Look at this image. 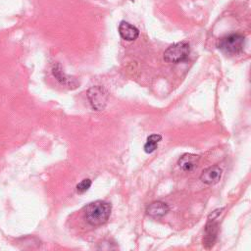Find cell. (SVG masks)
<instances>
[{"mask_svg": "<svg viewBox=\"0 0 251 251\" xmlns=\"http://www.w3.org/2000/svg\"><path fill=\"white\" fill-rule=\"evenodd\" d=\"M91 180L89 179V178H85V179H83V180H81L78 184H76V191H77V193H84L85 191H87L89 188H90V186H91Z\"/></svg>", "mask_w": 251, "mask_h": 251, "instance_id": "cell-12", "label": "cell"}, {"mask_svg": "<svg viewBox=\"0 0 251 251\" xmlns=\"http://www.w3.org/2000/svg\"><path fill=\"white\" fill-rule=\"evenodd\" d=\"M190 46L187 42L181 41L169 46L164 52V60L168 63H180L188 58Z\"/></svg>", "mask_w": 251, "mask_h": 251, "instance_id": "cell-3", "label": "cell"}, {"mask_svg": "<svg viewBox=\"0 0 251 251\" xmlns=\"http://www.w3.org/2000/svg\"><path fill=\"white\" fill-rule=\"evenodd\" d=\"M119 33L121 37L127 41L135 40L139 35V30L134 25H130L127 22L122 21L119 25Z\"/></svg>", "mask_w": 251, "mask_h": 251, "instance_id": "cell-8", "label": "cell"}, {"mask_svg": "<svg viewBox=\"0 0 251 251\" xmlns=\"http://www.w3.org/2000/svg\"><path fill=\"white\" fill-rule=\"evenodd\" d=\"M217 234H218V224L214 221V219H209V222L207 223L206 226H205V234L203 237V246L206 249H210L217 238Z\"/></svg>", "mask_w": 251, "mask_h": 251, "instance_id": "cell-6", "label": "cell"}, {"mask_svg": "<svg viewBox=\"0 0 251 251\" xmlns=\"http://www.w3.org/2000/svg\"><path fill=\"white\" fill-rule=\"evenodd\" d=\"M199 160H200V157L198 155L186 153V154H183L178 159L177 165H178V167L182 171H184V172H191L195 168H197Z\"/></svg>", "mask_w": 251, "mask_h": 251, "instance_id": "cell-7", "label": "cell"}, {"mask_svg": "<svg viewBox=\"0 0 251 251\" xmlns=\"http://www.w3.org/2000/svg\"><path fill=\"white\" fill-rule=\"evenodd\" d=\"M245 37L240 33H230L221 37L217 42V47L224 53L235 55L243 50Z\"/></svg>", "mask_w": 251, "mask_h": 251, "instance_id": "cell-2", "label": "cell"}, {"mask_svg": "<svg viewBox=\"0 0 251 251\" xmlns=\"http://www.w3.org/2000/svg\"><path fill=\"white\" fill-rule=\"evenodd\" d=\"M87 98L94 110L101 111L107 105L108 92L104 87L100 85L92 86L87 91Z\"/></svg>", "mask_w": 251, "mask_h": 251, "instance_id": "cell-4", "label": "cell"}, {"mask_svg": "<svg viewBox=\"0 0 251 251\" xmlns=\"http://www.w3.org/2000/svg\"><path fill=\"white\" fill-rule=\"evenodd\" d=\"M162 140V136L160 134H151L150 136L147 137L146 143L144 144V151L146 153H152L154 152L157 147H158V143Z\"/></svg>", "mask_w": 251, "mask_h": 251, "instance_id": "cell-11", "label": "cell"}, {"mask_svg": "<svg viewBox=\"0 0 251 251\" xmlns=\"http://www.w3.org/2000/svg\"><path fill=\"white\" fill-rule=\"evenodd\" d=\"M170 207L167 203L162 201H155L147 206L146 214L152 218H161L168 214Z\"/></svg>", "mask_w": 251, "mask_h": 251, "instance_id": "cell-9", "label": "cell"}, {"mask_svg": "<svg viewBox=\"0 0 251 251\" xmlns=\"http://www.w3.org/2000/svg\"><path fill=\"white\" fill-rule=\"evenodd\" d=\"M112 205L103 200H96L89 203L83 209V219L91 226L104 225L110 218Z\"/></svg>", "mask_w": 251, "mask_h": 251, "instance_id": "cell-1", "label": "cell"}, {"mask_svg": "<svg viewBox=\"0 0 251 251\" xmlns=\"http://www.w3.org/2000/svg\"><path fill=\"white\" fill-rule=\"evenodd\" d=\"M130 1H131V2H133V1H134V0H130Z\"/></svg>", "mask_w": 251, "mask_h": 251, "instance_id": "cell-13", "label": "cell"}, {"mask_svg": "<svg viewBox=\"0 0 251 251\" xmlns=\"http://www.w3.org/2000/svg\"><path fill=\"white\" fill-rule=\"evenodd\" d=\"M222 176V169L218 165L211 166L202 171L200 180L207 185H214L219 182Z\"/></svg>", "mask_w": 251, "mask_h": 251, "instance_id": "cell-5", "label": "cell"}, {"mask_svg": "<svg viewBox=\"0 0 251 251\" xmlns=\"http://www.w3.org/2000/svg\"><path fill=\"white\" fill-rule=\"evenodd\" d=\"M52 73H53V75L55 76V78L58 81H60V83L64 84V85L71 86V85H75L76 84V82L74 79H71V77H69L68 75H65V73L63 72L62 67H61L60 64L54 65V67L52 69Z\"/></svg>", "mask_w": 251, "mask_h": 251, "instance_id": "cell-10", "label": "cell"}]
</instances>
